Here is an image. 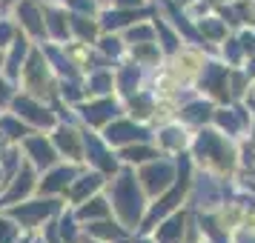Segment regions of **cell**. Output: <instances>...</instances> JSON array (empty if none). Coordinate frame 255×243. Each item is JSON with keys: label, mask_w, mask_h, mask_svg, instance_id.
<instances>
[{"label": "cell", "mask_w": 255, "mask_h": 243, "mask_svg": "<svg viewBox=\"0 0 255 243\" xmlns=\"http://www.w3.org/2000/svg\"><path fill=\"white\" fill-rule=\"evenodd\" d=\"M52 143L58 149L60 161H72V163H86V140H83V126L78 120H66L49 132Z\"/></svg>", "instance_id": "obj_12"}, {"label": "cell", "mask_w": 255, "mask_h": 243, "mask_svg": "<svg viewBox=\"0 0 255 243\" xmlns=\"http://www.w3.org/2000/svg\"><path fill=\"white\" fill-rule=\"evenodd\" d=\"M83 235L92 238V241H98V243H127L129 238H132V232H129L115 215L92 220V223H83Z\"/></svg>", "instance_id": "obj_23"}, {"label": "cell", "mask_w": 255, "mask_h": 243, "mask_svg": "<svg viewBox=\"0 0 255 243\" xmlns=\"http://www.w3.org/2000/svg\"><path fill=\"white\" fill-rule=\"evenodd\" d=\"M43 14H46V43H69L72 40V12L55 0V3H43Z\"/></svg>", "instance_id": "obj_22"}, {"label": "cell", "mask_w": 255, "mask_h": 243, "mask_svg": "<svg viewBox=\"0 0 255 243\" xmlns=\"http://www.w3.org/2000/svg\"><path fill=\"white\" fill-rule=\"evenodd\" d=\"M37 183H40V172H37L32 163H20L12 174H9V183L0 192V209L12 206V203H20L26 197L37 195Z\"/></svg>", "instance_id": "obj_13"}, {"label": "cell", "mask_w": 255, "mask_h": 243, "mask_svg": "<svg viewBox=\"0 0 255 243\" xmlns=\"http://www.w3.org/2000/svg\"><path fill=\"white\" fill-rule=\"evenodd\" d=\"M6 12L14 17L17 29L35 43H46V14L40 0H14Z\"/></svg>", "instance_id": "obj_10"}, {"label": "cell", "mask_w": 255, "mask_h": 243, "mask_svg": "<svg viewBox=\"0 0 255 243\" xmlns=\"http://www.w3.org/2000/svg\"><path fill=\"white\" fill-rule=\"evenodd\" d=\"M244 103L255 109V81H253V89H250V94H247V100H244Z\"/></svg>", "instance_id": "obj_44"}, {"label": "cell", "mask_w": 255, "mask_h": 243, "mask_svg": "<svg viewBox=\"0 0 255 243\" xmlns=\"http://www.w3.org/2000/svg\"><path fill=\"white\" fill-rule=\"evenodd\" d=\"M121 35H124V40H127L129 46H135V43H149V40H158L152 17H143V20H138V23L127 26Z\"/></svg>", "instance_id": "obj_36"}, {"label": "cell", "mask_w": 255, "mask_h": 243, "mask_svg": "<svg viewBox=\"0 0 255 243\" xmlns=\"http://www.w3.org/2000/svg\"><path fill=\"white\" fill-rule=\"evenodd\" d=\"M175 6H181V9H189V6H192V3H198V0H172Z\"/></svg>", "instance_id": "obj_45"}, {"label": "cell", "mask_w": 255, "mask_h": 243, "mask_svg": "<svg viewBox=\"0 0 255 243\" xmlns=\"http://www.w3.org/2000/svg\"><path fill=\"white\" fill-rule=\"evenodd\" d=\"M14 0H0V9H3V12H6V9H9V6H12Z\"/></svg>", "instance_id": "obj_47"}, {"label": "cell", "mask_w": 255, "mask_h": 243, "mask_svg": "<svg viewBox=\"0 0 255 243\" xmlns=\"http://www.w3.org/2000/svg\"><path fill=\"white\" fill-rule=\"evenodd\" d=\"M189 152H192V161L198 169H207L221 177H232L238 172V140L224 135L212 123L195 129Z\"/></svg>", "instance_id": "obj_2"}, {"label": "cell", "mask_w": 255, "mask_h": 243, "mask_svg": "<svg viewBox=\"0 0 255 243\" xmlns=\"http://www.w3.org/2000/svg\"><path fill=\"white\" fill-rule=\"evenodd\" d=\"M9 109H12L14 115H20L37 132H52V129L58 126V115H55L52 103H46V100H40V97H35V94H29V92L14 89L12 100H9Z\"/></svg>", "instance_id": "obj_6"}, {"label": "cell", "mask_w": 255, "mask_h": 243, "mask_svg": "<svg viewBox=\"0 0 255 243\" xmlns=\"http://www.w3.org/2000/svg\"><path fill=\"white\" fill-rule=\"evenodd\" d=\"M29 132H35V129L29 126V123H26L20 115H14L9 106H3V109H0V135H3L6 140L20 143V140H23Z\"/></svg>", "instance_id": "obj_34"}, {"label": "cell", "mask_w": 255, "mask_h": 243, "mask_svg": "<svg viewBox=\"0 0 255 243\" xmlns=\"http://www.w3.org/2000/svg\"><path fill=\"white\" fill-rule=\"evenodd\" d=\"M195 26H198V35L204 43H224L230 37V23L221 17L218 12H207L195 17Z\"/></svg>", "instance_id": "obj_29"}, {"label": "cell", "mask_w": 255, "mask_h": 243, "mask_svg": "<svg viewBox=\"0 0 255 243\" xmlns=\"http://www.w3.org/2000/svg\"><path fill=\"white\" fill-rule=\"evenodd\" d=\"M37 46H43V52H46V60L49 66L55 69V75H58V81H69V78H83V69L72 60L69 49H66V43H37Z\"/></svg>", "instance_id": "obj_24"}, {"label": "cell", "mask_w": 255, "mask_h": 243, "mask_svg": "<svg viewBox=\"0 0 255 243\" xmlns=\"http://www.w3.org/2000/svg\"><path fill=\"white\" fill-rule=\"evenodd\" d=\"M83 140H86V166H92V169H98V172H104V174H112L121 169L118 152L106 143V138L98 129L83 126Z\"/></svg>", "instance_id": "obj_14"}, {"label": "cell", "mask_w": 255, "mask_h": 243, "mask_svg": "<svg viewBox=\"0 0 255 243\" xmlns=\"http://www.w3.org/2000/svg\"><path fill=\"white\" fill-rule=\"evenodd\" d=\"M129 60L152 72L166 60V55H163V49L158 46V40H149V43H135V46H129Z\"/></svg>", "instance_id": "obj_33"}, {"label": "cell", "mask_w": 255, "mask_h": 243, "mask_svg": "<svg viewBox=\"0 0 255 243\" xmlns=\"http://www.w3.org/2000/svg\"><path fill=\"white\" fill-rule=\"evenodd\" d=\"M101 20L92 17V14H75L72 12V40H81V43H89L95 46V40L101 37Z\"/></svg>", "instance_id": "obj_35"}, {"label": "cell", "mask_w": 255, "mask_h": 243, "mask_svg": "<svg viewBox=\"0 0 255 243\" xmlns=\"http://www.w3.org/2000/svg\"><path fill=\"white\" fill-rule=\"evenodd\" d=\"M215 109H218L215 100H209V97H204V94L198 92V94H192L189 100H184V103L178 106V120L186 123L189 129L209 126L212 117H215Z\"/></svg>", "instance_id": "obj_21"}, {"label": "cell", "mask_w": 255, "mask_h": 243, "mask_svg": "<svg viewBox=\"0 0 255 243\" xmlns=\"http://www.w3.org/2000/svg\"><path fill=\"white\" fill-rule=\"evenodd\" d=\"M232 243H255V229H250V226L235 229L232 232Z\"/></svg>", "instance_id": "obj_41"}, {"label": "cell", "mask_w": 255, "mask_h": 243, "mask_svg": "<svg viewBox=\"0 0 255 243\" xmlns=\"http://www.w3.org/2000/svg\"><path fill=\"white\" fill-rule=\"evenodd\" d=\"M106 177H109V174L98 172V169H92V166H83L81 174L72 180L66 197H63V200H66V206H78V203H83L86 197L104 192V189H106Z\"/></svg>", "instance_id": "obj_20"}, {"label": "cell", "mask_w": 255, "mask_h": 243, "mask_svg": "<svg viewBox=\"0 0 255 243\" xmlns=\"http://www.w3.org/2000/svg\"><path fill=\"white\" fill-rule=\"evenodd\" d=\"M189 218H192V212H189L186 206L178 209V212H172V215H166V218H163L161 223L149 232V235L158 243H181V241H184L186 226H189Z\"/></svg>", "instance_id": "obj_25"}, {"label": "cell", "mask_w": 255, "mask_h": 243, "mask_svg": "<svg viewBox=\"0 0 255 243\" xmlns=\"http://www.w3.org/2000/svg\"><path fill=\"white\" fill-rule=\"evenodd\" d=\"M152 23H155V35H158V46L163 49V55H166V58L178 55V52L186 46L184 37H181V32L172 26V20H169L166 14H161L158 9H155V14H152Z\"/></svg>", "instance_id": "obj_27"}, {"label": "cell", "mask_w": 255, "mask_h": 243, "mask_svg": "<svg viewBox=\"0 0 255 243\" xmlns=\"http://www.w3.org/2000/svg\"><path fill=\"white\" fill-rule=\"evenodd\" d=\"M72 209H75V215H78L81 223H92V220H101V218L112 215V203H109L106 192H98V195L86 197L83 203H78V206H72Z\"/></svg>", "instance_id": "obj_32"}, {"label": "cell", "mask_w": 255, "mask_h": 243, "mask_svg": "<svg viewBox=\"0 0 255 243\" xmlns=\"http://www.w3.org/2000/svg\"><path fill=\"white\" fill-rule=\"evenodd\" d=\"M106 197L112 203V215H115L132 235L140 229V223L146 218L149 209V195L143 192V186L138 180V172L132 166H124L106 177Z\"/></svg>", "instance_id": "obj_1"}, {"label": "cell", "mask_w": 255, "mask_h": 243, "mask_svg": "<svg viewBox=\"0 0 255 243\" xmlns=\"http://www.w3.org/2000/svg\"><path fill=\"white\" fill-rule=\"evenodd\" d=\"M253 123H255V109L247 106L244 100L221 103L218 109H215V117H212V126L221 129L224 135H230L232 140H244L250 135Z\"/></svg>", "instance_id": "obj_8"}, {"label": "cell", "mask_w": 255, "mask_h": 243, "mask_svg": "<svg viewBox=\"0 0 255 243\" xmlns=\"http://www.w3.org/2000/svg\"><path fill=\"white\" fill-rule=\"evenodd\" d=\"M161 155L163 152L158 149L155 140H140V143H129V146H124V149H118V161L124 163V166L138 169V166L155 161V158H161Z\"/></svg>", "instance_id": "obj_28"}, {"label": "cell", "mask_w": 255, "mask_h": 243, "mask_svg": "<svg viewBox=\"0 0 255 243\" xmlns=\"http://www.w3.org/2000/svg\"><path fill=\"white\" fill-rule=\"evenodd\" d=\"M135 172H138V180L143 186V192L149 195V200L163 195L166 189H172L178 183V161H175V155H161V158L138 166Z\"/></svg>", "instance_id": "obj_5"}, {"label": "cell", "mask_w": 255, "mask_h": 243, "mask_svg": "<svg viewBox=\"0 0 255 243\" xmlns=\"http://www.w3.org/2000/svg\"><path fill=\"white\" fill-rule=\"evenodd\" d=\"M35 46L37 43L32 40V37L17 35V40H14L12 46L0 52V75H3V81H9L12 86L20 83L23 66H26V60H29V55H32V49Z\"/></svg>", "instance_id": "obj_17"}, {"label": "cell", "mask_w": 255, "mask_h": 243, "mask_svg": "<svg viewBox=\"0 0 255 243\" xmlns=\"http://www.w3.org/2000/svg\"><path fill=\"white\" fill-rule=\"evenodd\" d=\"M17 243H32V232H23V238H20Z\"/></svg>", "instance_id": "obj_46"}, {"label": "cell", "mask_w": 255, "mask_h": 243, "mask_svg": "<svg viewBox=\"0 0 255 243\" xmlns=\"http://www.w3.org/2000/svg\"><path fill=\"white\" fill-rule=\"evenodd\" d=\"M58 83L60 81H58V75H55V69L49 66L43 46H35L32 55H29V60H26V66H23V75H20L17 89L35 94V97L46 100V103H52L58 97Z\"/></svg>", "instance_id": "obj_3"}, {"label": "cell", "mask_w": 255, "mask_h": 243, "mask_svg": "<svg viewBox=\"0 0 255 243\" xmlns=\"http://www.w3.org/2000/svg\"><path fill=\"white\" fill-rule=\"evenodd\" d=\"M124 109H127L129 117H135L140 123L152 126V123H155V115H158V94L146 86V89H140V92L129 94L127 100H124Z\"/></svg>", "instance_id": "obj_26"}, {"label": "cell", "mask_w": 255, "mask_h": 243, "mask_svg": "<svg viewBox=\"0 0 255 243\" xmlns=\"http://www.w3.org/2000/svg\"><path fill=\"white\" fill-rule=\"evenodd\" d=\"M95 49H98L112 66H118L121 60L129 58V43L124 40L121 32H101V37L95 40Z\"/></svg>", "instance_id": "obj_31"}, {"label": "cell", "mask_w": 255, "mask_h": 243, "mask_svg": "<svg viewBox=\"0 0 255 243\" xmlns=\"http://www.w3.org/2000/svg\"><path fill=\"white\" fill-rule=\"evenodd\" d=\"M104 3H106V0H104Z\"/></svg>", "instance_id": "obj_48"}, {"label": "cell", "mask_w": 255, "mask_h": 243, "mask_svg": "<svg viewBox=\"0 0 255 243\" xmlns=\"http://www.w3.org/2000/svg\"><path fill=\"white\" fill-rule=\"evenodd\" d=\"M106 6H118V9H152L155 0H106Z\"/></svg>", "instance_id": "obj_40"}, {"label": "cell", "mask_w": 255, "mask_h": 243, "mask_svg": "<svg viewBox=\"0 0 255 243\" xmlns=\"http://www.w3.org/2000/svg\"><path fill=\"white\" fill-rule=\"evenodd\" d=\"M17 35H23V32L17 29L14 17H12L9 12H3V9H0V52L12 46L14 40H17Z\"/></svg>", "instance_id": "obj_38"}, {"label": "cell", "mask_w": 255, "mask_h": 243, "mask_svg": "<svg viewBox=\"0 0 255 243\" xmlns=\"http://www.w3.org/2000/svg\"><path fill=\"white\" fill-rule=\"evenodd\" d=\"M230 75H232V66H227L224 60H215V58H207L204 69L198 75L195 81V89L204 97L215 100V103H230L232 100V92H230Z\"/></svg>", "instance_id": "obj_9"}, {"label": "cell", "mask_w": 255, "mask_h": 243, "mask_svg": "<svg viewBox=\"0 0 255 243\" xmlns=\"http://www.w3.org/2000/svg\"><path fill=\"white\" fill-rule=\"evenodd\" d=\"M83 86L89 97H104V94H115V66H101L83 75Z\"/></svg>", "instance_id": "obj_30"}, {"label": "cell", "mask_w": 255, "mask_h": 243, "mask_svg": "<svg viewBox=\"0 0 255 243\" xmlns=\"http://www.w3.org/2000/svg\"><path fill=\"white\" fill-rule=\"evenodd\" d=\"M192 135H195V129H189L178 117H172V120H166L161 126H155V138L152 140L158 143V149L163 155H181V152H189Z\"/></svg>", "instance_id": "obj_18"}, {"label": "cell", "mask_w": 255, "mask_h": 243, "mask_svg": "<svg viewBox=\"0 0 255 243\" xmlns=\"http://www.w3.org/2000/svg\"><path fill=\"white\" fill-rule=\"evenodd\" d=\"M20 152H23V161L32 163L37 172H46L49 166H55L60 161L58 149L52 143V135L49 132H29L23 140H20Z\"/></svg>", "instance_id": "obj_15"}, {"label": "cell", "mask_w": 255, "mask_h": 243, "mask_svg": "<svg viewBox=\"0 0 255 243\" xmlns=\"http://www.w3.org/2000/svg\"><path fill=\"white\" fill-rule=\"evenodd\" d=\"M14 89H17V86H12L9 81H3V75H0V109H3V106H9Z\"/></svg>", "instance_id": "obj_42"}, {"label": "cell", "mask_w": 255, "mask_h": 243, "mask_svg": "<svg viewBox=\"0 0 255 243\" xmlns=\"http://www.w3.org/2000/svg\"><path fill=\"white\" fill-rule=\"evenodd\" d=\"M63 206H66L63 197H49V195H40V192H37V195L26 197V200H20V203L6 206L3 212H9V215L23 226V232H40L49 220L58 218V212Z\"/></svg>", "instance_id": "obj_4"}, {"label": "cell", "mask_w": 255, "mask_h": 243, "mask_svg": "<svg viewBox=\"0 0 255 243\" xmlns=\"http://www.w3.org/2000/svg\"><path fill=\"white\" fill-rule=\"evenodd\" d=\"M20 238H23V226L9 212L0 209V243H17Z\"/></svg>", "instance_id": "obj_37"}, {"label": "cell", "mask_w": 255, "mask_h": 243, "mask_svg": "<svg viewBox=\"0 0 255 243\" xmlns=\"http://www.w3.org/2000/svg\"><path fill=\"white\" fill-rule=\"evenodd\" d=\"M86 163H72V161H58L55 166H49L46 172H40V183L37 192L49 197H66L72 180L81 174V169Z\"/></svg>", "instance_id": "obj_16"}, {"label": "cell", "mask_w": 255, "mask_h": 243, "mask_svg": "<svg viewBox=\"0 0 255 243\" xmlns=\"http://www.w3.org/2000/svg\"><path fill=\"white\" fill-rule=\"evenodd\" d=\"M149 69H143L138 63H132V60H121L115 66V94L121 100H127L129 94L140 92V89H146L149 86Z\"/></svg>", "instance_id": "obj_19"}, {"label": "cell", "mask_w": 255, "mask_h": 243, "mask_svg": "<svg viewBox=\"0 0 255 243\" xmlns=\"http://www.w3.org/2000/svg\"><path fill=\"white\" fill-rule=\"evenodd\" d=\"M6 183H9V169L3 166V161H0V192L6 189Z\"/></svg>", "instance_id": "obj_43"}, {"label": "cell", "mask_w": 255, "mask_h": 243, "mask_svg": "<svg viewBox=\"0 0 255 243\" xmlns=\"http://www.w3.org/2000/svg\"><path fill=\"white\" fill-rule=\"evenodd\" d=\"M63 6L75 14H92V17H98V14L104 12L106 3L104 0H63Z\"/></svg>", "instance_id": "obj_39"}, {"label": "cell", "mask_w": 255, "mask_h": 243, "mask_svg": "<svg viewBox=\"0 0 255 243\" xmlns=\"http://www.w3.org/2000/svg\"><path fill=\"white\" fill-rule=\"evenodd\" d=\"M75 112H78V120H81L83 126L89 129H101L109 126L115 117L127 115V109H124V100L118 97V94H104V97H86L83 103L75 106Z\"/></svg>", "instance_id": "obj_7"}, {"label": "cell", "mask_w": 255, "mask_h": 243, "mask_svg": "<svg viewBox=\"0 0 255 243\" xmlns=\"http://www.w3.org/2000/svg\"><path fill=\"white\" fill-rule=\"evenodd\" d=\"M101 135H104L106 143L118 152V149H124V146H129V143L152 140L155 138V129L146 126V123H140V120H135V117H129V115H121V117H115L109 126L101 129Z\"/></svg>", "instance_id": "obj_11"}]
</instances>
